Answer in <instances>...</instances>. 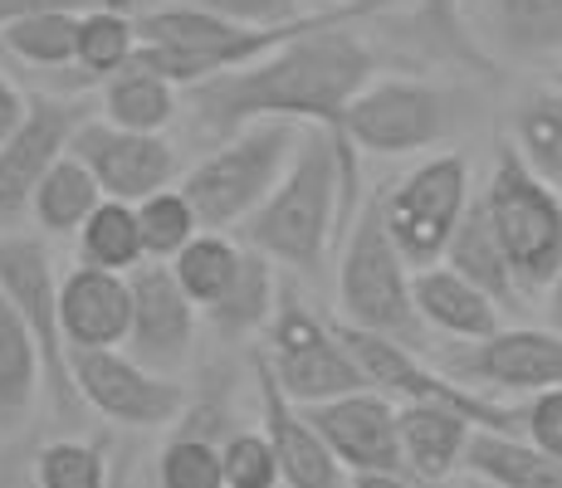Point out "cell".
<instances>
[{
	"mask_svg": "<svg viewBox=\"0 0 562 488\" xmlns=\"http://www.w3.org/2000/svg\"><path fill=\"white\" fill-rule=\"evenodd\" d=\"M358 25L362 20H338V25L304 30L240 69H225L215 79L181 89L196 133L221 143L235 127L259 123V117H294V123L333 127L362 83H372L382 69V59L358 35Z\"/></svg>",
	"mask_w": 562,
	"mask_h": 488,
	"instance_id": "obj_1",
	"label": "cell"
},
{
	"mask_svg": "<svg viewBox=\"0 0 562 488\" xmlns=\"http://www.w3.org/2000/svg\"><path fill=\"white\" fill-rule=\"evenodd\" d=\"M362 201L367 186L358 143L342 127L304 123L289 171L235 235L289 274H318L333 249L342 245Z\"/></svg>",
	"mask_w": 562,
	"mask_h": 488,
	"instance_id": "obj_2",
	"label": "cell"
},
{
	"mask_svg": "<svg viewBox=\"0 0 562 488\" xmlns=\"http://www.w3.org/2000/svg\"><path fill=\"white\" fill-rule=\"evenodd\" d=\"M416 269L402 245L386 230L382 191H367L362 211L352 215L348 235L338 245V318L352 328H372L386 338H402L426 352V318L416 313Z\"/></svg>",
	"mask_w": 562,
	"mask_h": 488,
	"instance_id": "obj_3",
	"label": "cell"
},
{
	"mask_svg": "<svg viewBox=\"0 0 562 488\" xmlns=\"http://www.w3.org/2000/svg\"><path fill=\"white\" fill-rule=\"evenodd\" d=\"M299 137L304 123L294 117H259L205 151L181 177V191L191 195L205 230H240L289 171Z\"/></svg>",
	"mask_w": 562,
	"mask_h": 488,
	"instance_id": "obj_4",
	"label": "cell"
},
{
	"mask_svg": "<svg viewBox=\"0 0 562 488\" xmlns=\"http://www.w3.org/2000/svg\"><path fill=\"white\" fill-rule=\"evenodd\" d=\"M480 195L504 249H509L518 288L528 298H543L562 264V195L518 157L514 143H499V157H494Z\"/></svg>",
	"mask_w": 562,
	"mask_h": 488,
	"instance_id": "obj_5",
	"label": "cell"
},
{
	"mask_svg": "<svg viewBox=\"0 0 562 488\" xmlns=\"http://www.w3.org/2000/svg\"><path fill=\"white\" fill-rule=\"evenodd\" d=\"M259 352H265L269 372L284 382L289 396L304 400V406H318V400L372 386L367 372L358 366V356H352V347L342 342L338 318H318L289 279H284V288H279V308H274V318H269Z\"/></svg>",
	"mask_w": 562,
	"mask_h": 488,
	"instance_id": "obj_6",
	"label": "cell"
},
{
	"mask_svg": "<svg viewBox=\"0 0 562 488\" xmlns=\"http://www.w3.org/2000/svg\"><path fill=\"white\" fill-rule=\"evenodd\" d=\"M333 127H342L367 157H416V151H436L456 133V103L430 79L376 73Z\"/></svg>",
	"mask_w": 562,
	"mask_h": 488,
	"instance_id": "obj_7",
	"label": "cell"
},
{
	"mask_svg": "<svg viewBox=\"0 0 562 488\" xmlns=\"http://www.w3.org/2000/svg\"><path fill=\"white\" fill-rule=\"evenodd\" d=\"M470 201H474V186H470V157L464 151H436V157L416 161L406 177H396L392 186H382L386 230L402 245L411 269H426L446 259Z\"/></svg>",
	"mask_w": 562,
	"mask_h": 488,
	"instance_id": "obj_8",
	"label": "cell"
},
{
	"mask_svg": "<svg viewBox=\"0 0 562 488\" xmlns=\"http://www.w3.org/2000/svg\"><path fill=\"white\" fill-rule=\"evenodd\" d=\"M69 372L83 406L123 430H167L191 406L187 386L177 376L137 362L127 347H74Z\"/></svg>",
	"mask_w": 562,
	"mask_h": 488,
	"instance_id": "obj_9",
	"label": "cell"
},
{
	"mask_svg": "<svg viewBox=\"0 0 562 488\" xmlns=\"http://www.w3.org/2000/svg\"><path fill=\"white\" fill-rule=\"evenodd\" d=\"M0 293L20 308L30 332L40 338L45 352V376H49V406L54 416H79L83 396L69 372V342H64V318H59V274H54L49 245L40 235H15L0 230Z\"/></svg>",
	"mask_w": 562,
	"mask_h": 488,
	"instance_id": "obj_10",
	"label": "cell"
},
{
	"mask_svg": "<svg viewBox=\"0 0 562 488\" xmlns=\"http://www.w3.org/2000/svg\"><path fill=\"white\" fill-rule=\"evenodd\" d=\"M456 382L490 390L499 400H524L548 386H562V328H499L490 338L456 342L440 356Z\"/></svg>",
	"mask_w": 562,
	"mask_h": 488,
	"instance_id": "obj_11",
	"label": "cell"
},
{
	"mask_svg": "<svg viewBox=\"0 0 562 488\" xmlns=\"http://www.w3.org/2000/svg\"><path fill=\"white\" fill-rule=\"evenodd\" d=\"M69 151L99 177V186L117 201H143L181 177V151L167 133H143L108 117H89L74 127Z\"/></svg>",
	"mask_w": 562,
	"mask_h": 488,
	"instance_id": "obj_12",
	"label": "cell"
},
{
	"mask_svg": "<svg viewBox=\"0 0 562 488\" xmlns=\"http://www.w3.org/2000/svg\"><path fill=\"white\" fill-rule=\"evenodd\" d=\"M313 425L323 430L328 450L342 459L348 484L358 474H392L406 488H416V479L402 464V406H392V396L376 386L348 390V396H333L308 406Z\"/></svg>",
	"mask_w": 562,
	"mask_h": 488,
	"instance_id": "obj_13",
	"label": "cell"
},
{
	"mask_svg": "<svg viewBox=\"0 0 562 488\" xmlns=\"http://www.w3.org/2000/svg\"><path fill=\"white\" fill-rule=\"evenodd\" d=\"M127 279H133V332H127V352L137 362L157 366V372L181 376L191 366V352H196V328L205 313L177 284L167 259H143Z\"/></svg>",
	"mask_w": 562,
	"mask_h": 488,
	"instance_id": "obj_14",
	"label": "cell"
},
{
	"mask_svg": "<svg viewBox=\"0 0 562 488\" xmlns=\"http://www.w3.org/2000/svg\"><path fill=\"white\" fill-rule=\"evenodd\" d=\"M250 376H255V396H259V416H265V435L279 454V469H284V484L289 488H342L348 484V469L342 459L328 450L323 430L313 425L308 406L294 400L284 390L274 372H269L265 352H250Z\"/></svg>",
	"mask_w": 562,
	"mask_h": 488,
	"instance_id": "obj_15",
	"label": "cell"
},
{
	"mask_svg": "<svg viewBox=\"0 0 562 488\" xmlns=\"http://www.w3.org/2000/svg\"><path fill=\"white\" fill-rule=\"evenodd\" d=\"M83 113L64 98H35L25 123L0 143V230H15L30 215V195H35L40 177L69 151L74 127Z\"/></svg>",
	"mask_w": 562,
	"mask_h": 488,
	"instance_id": "obj_16",
	"label": "cell"
},
{
	"mask_svg": "<svg viewBox=\"0 0 562 488\" xmlns=\"http://www.w3.org/2000/svg\"><path fill=\"white\" fill-rule=\"evenodd\" d=\"M59 318L69 352L74 347H127V332H133V279L79 259L59 279Z\"/></svg>",
	"mask_w": 562,
	"mask_h": 488,
	"instance_id": "obj_17",
	"label": "cell"
},
{
	"mask_svg": "<svg viewBox=\"0 0 562 488\" xmlns=\"http://www.w3.org/2000/svg\"><path fill=\"white\" fill-rule=\"evenodd\" d=\"M474 35L504 64L562 69V0H474Z\"/></svg>",
	"mask_w": 562,
	"mask_h": 488,
	"instance_id": "obj_18",
	"label": "cell"
},
{
	"mask_svg": "<svg viewBox=\"0 0 562 488\" xmlns=\"http://www.w3.org/2000/svg\"><path fill=\"white\" fill-rule=\"evenodd\" d=\"M416 313L426 318L430 332H440L446 342H474L490 338V332L504 328V303L494 293H484L474 279H464L460 269H450L446 259L440 264L416 269Z\"/></svg>",
	"mask_w": 562,
	"mask_h": 488,
	"instance_id": "obj_19",
	"label": "cell"
},
{
	"mask_svg": "<svg viewBox=\"0 0 562 488\" xmlns=\"http://www.w3.org/2000/svg\"><path fill=\"white\" fill-rule=\"evenodd\" d=\"M470 435V410L450 406V400H402V464L416 488L456 479Z\"/></svg>",
	"mask_w": 562,
	"mask_h": 488,
	"instance_id": "obj_20",
	"label": "cell"
},
{
	"mask_svg": "<svg viewBox=\"0 0 562 488\" xmlns=\"http://www.w3.org/2000/svg\"><path fill=\"white\" fill-rule=\"evenodd\" d=\"M460 474L490 488H562L558 454L533 444L524 430H499V425H474Z\"/></svg>",
	"mask_w": 562,
	"mask_h": 488,
	"instance_id": "obj_21",
	"label": "cell"
},
{
	"mask_svg": "<svg viewBox=\"0 0 562 488\" xmlns=\"http://www.w3.org/2000/svg\"><path fill=\"white\" fill-rule=\"evenodd\" d=\"M40 390H49L45 352L20 308L0 293V430H20L40 406Z\"/></svg>",
	"mask_w": 562,
	"mask_h": 488,
	"instance_id": "obj_22",
	"label": "cell"
},
{
	"mask_svg": "<svg viewBox=\"0 0 562 488\" xmlns=\"http://www.w3.org/2000/svg\"><path fill=\"white\" fill-rule=\"evenodd\" d=\"M446 264L460 269L464 279H474L484 293H494V298H499L509 313L528 298V293L518 288V274L509 264V249H504L499 230H494V220H490V211H484V195L480 191H474V201H470V211H464L456 240H450V249H446Z\"/></svg>",
	"mask_w": 562,
	"mask_h": 488,
	"instance_id": "obj_23",
	"label": "cell"
},
{
	"mask_svg": "<svg viewBox=\"0 0 562 488\" xmlns=\"http://www.w3.org/2000/svg\"><path fill=\"white\" fill-rule=\"evenodd\" d=\"M279 288H284L279 264L269 254H259V249H250L231 293L205 308V322H211V332L221 342H240V338H255V332L265 338L269 318H274V308H279Z\"/></svg>",
	"mask_w": 562,
	"mask_h": 488,
	"instance_id": "obj_24",
	"label": "cell"
},
{
	"mask_svg": "<svg viewBox=\"0 0 562 488\" xmlns=\"http://www.w3.org/2000/svg\"><path fill=\"white\" fill-rule=\"evenodd\" d=\"M187 107L181 83H171L167 73L147 69V64H127V69L103 79V117L123 127H143V133H167L171 117Z\"/></svg>",
	"mask_w": 562,
	"mask_h": 488,
	"instance_id": "obj_25",
	"label": "cell"
},
{
	"mask_svg": "<svg viewBox=\"0 0 562 488\" xmlns=\"http://www.w3.org/2000/svg\"><path fill=\"white\" fill-rule=\"evenodd\" d=\"M103 195L108 191L99 186V177H93L74 151H64L45 177H40L35 195H30V220H35L40 235H79L83 220L99 211Z\"/></svg>",
	"mask_w": 562,
	"mask_h": 488,
	"instance_id": "obj_26",
	"label": "cell"
},
{
	"mask_svg": "<svg viewBox=\"0 0 562 488\" xmlns=\"http://www.w3.org/2000/svg\"><path fill=\"white\" fill-rule=\"evenodd\" d=\"M245 254H250V245L240 240V235H225V230H201L196 240L181 249L177 259H167L171 274H177V284L191 293V303L205 313L211 303H221L231 284L240 279L245 269Z\"/></svg>",
	"mask_w": 562,
	"mask_h": 488,
	"instance_id": "obj_27",
	"label": "cell"
},
{
	"mask_svg": "<svg viewBox=\"0 0 562 488\" xmlns=\"http://www.w3.org/2000/svg\"><path fill=\"white\" fill-rule=\"evenodd\" d=\"M509 143L562 195V89H533L514 103Z\"/></svg>",
	"mask_w": 562,
	"mask_h": 488,
	"instance_id": "obj_28",
	"label": "cell"
},
{
	"mask_svg": "<svg viewBox=\"0 0 562 488\" xmlns=\"http://www.w3.org/2000/svg\"><path fill=\"white\" fill-rule=\"evenodd\" d=\"M74 240H79V259H89L99 269H117V274H133L147 259L137 201H117V195H103L99 211L83 220V230Z\"/></svg>",
	"mask_w": 562,
	"mask_h": 488,
	"instance_id": "obj_29",
	"label": "cell"
},
{
	"mask_svg": "<svg viewBox=\"0 0 562 488\" xmlns=\"http://www.w3.org/2000/svg\"><path fill=\"white\" fill-rule=\"evenodd\" d=\"M79 15L83 10H40V15L0 25V49L20 59L25 69H69L79 49Z\"/></svg>",
	"mask_w": 562,
	"mask_h": 488,
	"instance_id": "obj_30",
	"label": "cell"
},
{
	"mask_svg": "<svg viewBox=\"0 0 562 488\" xmlns=\"http://www.w3.org/2000/svg\"><path fill=\"white\" fill-rule=\"evenodd\" d=\"M137 15H123V10H108V5H89L79 15V49H74V69L83 79H108V73L127 69L137 59Z\"/></svg>",
	"mask_w": 562,
	"mask_h": 488,
	"instance_id": "obj_31",
	"label": "cell"
},
{
	"mask_svg": "<svg viewBox=\"0 0 562 488\" xmlns=\"http://www.w3.org/2000/svg\"><path fill=\"white\" fill-rule=\"evenodd\" d=\"M137 220H143V240H147V259H177L196 235L205 230L196 205L181 186H161L153 195L137 201Z\"/></svg>",
	"mask_w": 562,
	"mask_h": 488,
	"instance_id": "obj_32",
	"label": "cell"
},
{
	"mask_svg": "<svg viewBox=\"0 0 562 488\" xmlns=\"http://www.w3.org/2000/svg\"><path fill=\"white\" fill-rule=\"evenodd\" d=\"M157 484L161 488H225V459L221 444H211V435H171L157 454Z\"/></svg>",
	"mask_w": 562,
	"mask_h": 488,
	"instance_id": "obj_33",
	"label": "cell"
},
{
	"mask_svg": "<svg viewBox=\"0 0 562 488\" xmlns=\"http://www.w3.org/2000/svg\"><path fill=\"white\" fill-rule=\"evenodd\" d=\"M40 488H103L108 484V454L93 440H49L35 459Z\"/></svg>",
	"mask_w": 562,
	"mask_h": 488,
	"instance_id": "obj_34",
	"label": "cell"
},
{
	"mask_svg": "<svg viewBox=\"0 0 562 488\" xmlns=\"http://www.w3.org/2000/svg\"><path fill=\"white\" fill-rule=\"evenodd\" d=\"M225 459V488H274L284 484V469H279V454L269 444L265 430H240L221 444Z\"/></svg>",
	"mask_w": 562,
	"mask_h": 488,
	"instance_id": "obj_35",
	"label": "cell"
},
{
	"mask_svg": "<svg viewBox=\"0 0 562 488\" xmlns=\"http://www.w3.org/2000/svg\"><path fill=\"white\" fill-rule=\"evenodd\" d=\"M518 430L562 459V386H548L538 396L518 400Z\"/></svg>",
	"mask_w": 562,
	"mask_h": 488,
	"instance_id": "obj_36",
	"label": "cell"
},
{
	"mask_svg": "<svg viewBox=\"0 0 562 488\" xmlns=\"http://www.w3.org/2000/svg\"><path fill=\"white\" fill-rule=\"evenodd\" d=\"M30 103H35V98H25V93H20V83L10 79L5 69H0V143H5V137L15 133L20 123H25Z\"/></svg>",
	"mask_w": 562,
	"mask_h": 488,
	"instance_id": "obj_37",
	"label": "cell"
},
{
	"mask_svg": "<svg viewBox=\"0 0 562 488\" xmlns=\"http://www.w3.org/2000/svg\"><path fill=\"white\" fill-rule=\"evenodd\" d=\"M89 5H99V0H0V25L40 15V10H89Z\"/></svg>",
	"mask_w": 562,
	"mask_h": 488,
	"instance_id": "obj_38",
	"label": "cell"
},
{
	"mask_svg": "<svg viewBox=\"0 0 562 488\" xmlns=\"http://www.w3.org/2000/svg\"><path fill=\"white\" fill-rule=\"evenodd\" d=\"M543 313H548V322H553V328H562V264H558L553 284L543 288Z\"/></svg>",
	"mask_w": 562,
	"mask_h": 488,
	"instance_id": "obj_39",
	"label": "cell"
},
{
	"mask_svg": "<svg viewBox=\"0 0 562 488\" xmlns=\"http://www.w3.org/2000/svg\"><path fill=\"white\" fill-rule=\"evenodd\" d=\"M108 10H123V15H147V10H157V0H99Z\"/></svg>",
	"mask_w": 562,
	"mask_h": 488,
	"instance_id": "obj_40",
	"label": "cell"
},
{
	"mask_svg": "<svg viewBox=\"0 0 562 488\" xmlns=\"http://www.w3.org/2000/svg\"><path fill=\"white\" fill-rule=\"evenodd\" d=\"M426 10H436V15L450 25V0H426Z\"/></svg>",
	"mask_w": 562,
	"mask_h": 488,
	"instance_id": "obj_41",
	"label": "cell"
},
{
	"mask_svg": "<svg viewBox=\"0 0 562 488\" xmlns=\"http://www.w3.org/2000/svg\"><path fill=\"white\" fill-rule=\"evenodd\" d=\"M308 5H313V10H318V5H342V0H308Z\"/></svg>",
	"mask_w": 562,
	"mask_h": 488,
	"instance_id": "obj_42",
	"label": "cell"
},
{
	"mask_svg": "<svg viewBox=\"0 0 562 488\" xmlns=\"http://www.w3.org/2000/svg\"><path fill=\"white\" fill-rule=\"evenodd\" d=\"M558 89H562V69H558Z\"/></svg>",
	"mask_w": 562,
	"mask_h": 488,
	"instance_id": "obj_43",
	"label": "cell"
},
{
	"mask_svg": "<svg viewBox=\"0 0 562 488\" xmlns=\"http://www.w3.org/2000/svg\"><path fill=\"white\" fill-rule=\"evenodd\" d=\"M0 54H5V49H0Z\"/></svg>",
	"mask_w": 562,
	"mask_h": 488,
	"instance_id": "obj_44",
	"label": "cell"
}]
</instances>
